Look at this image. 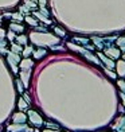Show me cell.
<instances>
[{
    "instance_id": "obj_1",
    "label": "cell",
    "mask_w": 125,
    "mask_h": 132,
    "mask_svg": "<svg viewBox=\"0 0 125 132\" xmlns=\"http://www.w3.org/2000/svg\"><path fill=\"white\" fill-rule=\"evenodd\" d=\"M28 116H30V120H31V123L32 124H35V125H40L42 123V117L39 116V113H37V112H34V111H30L28 112Z\"/></svg>"
},
{
    "instance_id": "obj_2",
    "label": "cell",
    "mask_w": 125,
    "mask_h": 132,
    "mask_svg": "<svg viewBox=\"0 0 125 132\" xmlns=\"http://www.w3.org/2000/svg\"><path fill=\"white\" fill-rule=\"evenodd\" d=\"M105 54L108 57H110V58L118 59V58H120V55H121V51L118 50V49H114V47H109V49L105 50Z\"/></svg>"
},
{
    "instance_id": "obj_3",
    "label": "cell",
    "mask_w": 125,
    "mask_h": 132,
    "mask_svg": "<svg viewBox=\"0 0 125 132\" xmlns=\"http://www.w3.org/2000/svg\"><path fill=\"white\" fill-rule=\"evenodd\" d=\"M98 57H100L101 61H102V62L106 65V69H114V66H116V65H114V62H113L110 58H108L106 55H104L102 53H98Z\"/></svg>"
},
{
    "instance_id": "obj_4",
    "label": "cell",
    "mask_w": 125,
    "mask_h": 132,
    "mask_svg": "<svg viewBox=\"0 0 125 132\" xmlns=\"http://www.w3.org/2000/svg\"><path fill=\"white\" fill-rule=\"evenodd\" d=\"M116 68H117V71H118V76L124 77L125 76V61L124 59H120V61L116 63Z\"/></svg>"
},
{
    "instance_id": "obj_5",
    "label": "cell",
    "mask_w": 125,
    "mask_h": 132,
    "mask_svg": "<svg viewBox=\"0 0 125 132\" xmlns=\"http://www.w3.org/2000/svg\"><path fill=\"white\" fill-rule=\"evenodd\" d=\"M19 63H20V68H22V69H24V70L31 69V68H32V65H34V62L31 61V59H28V58H24V59H23V61H20Z\"/></svg>"
},
{
    "instance_id": "obj_6",
    "label": "cell",
    "mask_w": 125,
    "mask_h": 132,
    "mask_svg": "<svg viewBox=\"0 0 125 132\" xmlns=\"http://www.w3.org/2000/svg\"><path fill=\"white\" fill-rule=\"evenodd\" d=\"M10 28H11V31H16V32H23L24 31V27L20 26V24H16V23H11L10 24Z\"/></svg>"
},
{
    "instance_id": "obj_7",
    "label": "cell",
    "mask_w": 125,
    "mask_h": 132,
    "mask_svg": "<svg viewBox=\"0 0 125 132\" xmlns=\"http://www.w3.org/2000/svg\"><path fill=\"white\" fill-rule=\"evenodd\" d=\"M32 54H34V58L35 59H40V58H43L46 55V50L44 49H39L37 51H32Z\"/></svg>"
},
{
    "instance_id": "obj_8",
    "label": "cell",
    "mask_w": 125,
    "mask_h": 132,
    "mask_svg": "<svg viewBox=\"0 0 125 132\" xmlns=\"http://www.w3.org/2000/svg\"><path fill=\"white\" fill-rule=\"evenodd\" d=\"M14 121L16 123H24L26 121V116L23 113H15L14 115Z\"/></svg>"
},
{
    "instance_id": "obj_9",
    "label": "cell",
    "mask_w": 125,
    "mask_h": 132,
    "mask_svg": "<svg viewBox=\"0 0 125 132\" xmlns=\"http://www.w3.org/2000/svg\"><path fill=\"white\" fill-rule=\"evenodd\" d=\"M34 15L37 16L38 19H40L42 22H44L46 24H50V23H51V20H50V19H47V16H44V15H42L40 12H34Z\"/></svg>"
},
{
    "instance_id": "obj_10",
    "label": "cell",
    "mask_w": 125,
    "mask_h": 132,
    "mask_svg": "<svg viewBox=\"0 0 125 132\" xmlns=\"http://www.w3.org/2000/svg\"><path fill=\"white\" fill-rule=\"evenodd\" d=\"M22 80H23V82H24V85L27 86L28 85V80H30V71H23L22 73Z\"/></svg>"
},
{
    "instance_id": "obj_11",
    "label": "cell",
    "mask_w": 125,
    "mask_h": 132,
    "mask_svg": "<svg viewBox=\"0 0 125 132\" xmlns=\"http://www.w3.org/2000/svg\"><path fill=\"white\" fill-rule=\"evenodd\" d=\"M32 51H34V50H32V46H27L26 49L23 50V55H24V58H28V57L32 54Z\"/></svg>"
},
{
    "instance_id": "obj_12",
    "label": "cell",
    "mask_w": 125,
    "mask_h": 132,
    "mask_svg": "<svg viewBox=\"0 0 125 132\" xmlns=\"http://www.w3.org/2000/svg\"><path fill=\"white\" fill-rule=\"evenodd\" d=\"M16 42L19 45H26L27 43V37L26 35H19V37H16Z\"/></svg>"
},
{
    "instance_id": "obj_13",
    "label": "cell",
    "mask_w": 125,
    "mask_h": 132,
    "mask_svg": "<svg viewBox=\"0 0 125 132\" xmlns=\"http://www.w3.org/2000/svg\"><path fill=\"white\" fill-rule=\"evenodd\" d=\"M26 22L28 23L30 26H37V24H38V22L35 20V19H32L31 16H26Z\"/></svg>"
},
{
    "instance_id": "obj_14",
    "label": "cell",
    "mask_w": 125,
    "mask_h": 132,
    "mask_svg": "<svg viewBox=\"0 0 125 132\" xmlns=\"http://www.w3.org/2000/svg\"><path fill=\"white\" fill-rule=\"evenodd\" d=\"M11 50H12V53H20L22 51V47H20V45H11Z\"/></svg>"
},
{
    "instance_id": "obj_15",
    "label": "cell",
    "mask_w": 125,
    "mask_h": 132,
    "mask_svg": "<svg viewBox=\"0 0 125 132\" xmlns=\"http://www.w3.org/2000/svg\"><path fill=\"white\" fill-rule=\"evenodd\" d=\"M19 109H22V111L27 109V103H24V100H23V98L19 100Z\"/></svg>"
},
{
    "instance_id": "obj_16",
    "label": "cell",
    "mask_w": 125,
    "mask_h": 132,
    "mask_svg": "<svg viewBox=\"0 0 125 132\" xmlns=\"http://www.w3.org/2000/svg\"><path fill=\"white\" fill-rule=\"evenodd\" d=\"M117 85H118V88L121 89V92H124V93H125V81L118 80V81H117Z\"/></svg>"
},
{
    "instance_id": "obj_17",
    "label": "cell",
    "mask_w": 125,
    "mask_h": 132,
    "mask_svg": "<svg viewBox=\"0 0 125 132\" xmlns=\"http://www.w3.org/2000/svg\"><path fill=\"white\" fill-rule=\"evenodd\" d=\"M85 57H86V58H89V59H90V61H94V62H96L97 65H100V61H98L97 58H94V57L90 53H86V54H85Z\"/></svg>"
},
{
    "instance_id": "obj_18",
    "label": "cell",
    "mask_w": 125,
    "mask_h": 132,
    "mask_svg": "<svg viewBox=\"0 0 125 132\" xmlns=\"http://www.w3.org/2000/svg\"><path fill=\"white\" fill-rule=\"evenodd\" d=\"M24 4L27 5L28 8H37V4L32 3V2H30V0H24Z\"/></svg>"
},
{
    "instance_id": "obj_19",
    "label": "cell",
    "mask_w": 125,
    "mask_h": 132,
    "mask_svg": "<svg viewBox=\"0 0 125 132\" xmlns=\"http://www.w3.org/2000/svg\"><path fill=\"white\" fill-rule=\"evenodd\" d=\"M54 31H55V32L59 35V37H65V35H66V32H65L62 28H58V27H55V28H54Z\"/></svg>"
},
{
    "instance_id": "obj_20",
    "label": "cell",
    "mask_w": 125,
    "mask_h": 132,
    "mask_svg": "<svg viewBox=\"0 0 125 132\" xmlns=\"http://www.w3.org/2000/svg\"><path fill=\"white\" fill-rule=\"evenodd\" d=\"M105 71H106V74H108L112 80H114L116 77H117V74H116V73H113V71H110V69H105Z\"/></svg>"
},
{
    "instance_id": "obj_21",
    "label": "cell",
    "mask_w": 125,
    "mask_h": 132,
    "mask_svg": "<svg viewBox=\"0 0 125 132\" xmlns=\"http://www.w3.org/2000/svg\"><path fill=\"white\" fill-rule=\"evenodd\" d=\"M75 40L81 42V45H87L89 43V39H86V38H75Z\"/></svg>"
},
{
    "instance_id": "obj_22",
    "label": "cell",
    "mask_w": 125,
    "mask_h": 132,
    "mask_svg": "<svg viewBox=\"0 0 125 132\" xmlns=\"http://www.w3.org/2000/svg\"><path fill=\"white\" fill-rule=\"evenodd\" d=\"M117 46L124 47V46H125V38H118V39H117Z\"/></svg>"
},
{
    "instance_id": "obj_23",
    "label": "cell",
    "mask_w": 125,
    "mask_h": 132,
    "mask_svg": "<svg viewBox=\"0 0 125 132\" xmlns=\"http://www.w3.org/2000/svg\"><path fill=\"white\" fill-rule=\"evenodd\" d=\"M19 10H20L22 14H28V15H30V8H28V7H23V5H22Z\"/></svg>"
},
{
    "instance_id": "obj_24",
    "label": "cell",
    "mask_w": 125,
    "mask_h": 132,
    "mask_svg": "<svg viewBox=\"0 0 125 132\" xmlns=\"http://www.w3.org/2000/svg\"><path fill=\"white\" fill-rule=\"evenodd\" d=\"M11 16H12L14 19H16V20H23V16H22L20 14H12Z\"/></svg>"
},
{
    "instance_id": "obj_25",
    "label": "cell",
    "mask_w": 125,
    "mask_h": 132,
    "mask_svg": "<svg viewBox=\"0 0 125 132\" xmlns=\"http://www.w3.org/2000/svg\"><path fill=\"white\" fill-rule=\"evenodd\" d=\"M40 14L44 15V16H49V11H47L44 7H40Z\"/></svg>"
},
{
    "instance_id": "obj_26",
    "label": "cell",
    "mask_w": 125,
    "mask_h": 132,
    "mask_svg": "<svg viewBox=\"0 0 125 132\" xmlns=\"http://www.w3.org/2000/svg\"><path fill=\"white\" fill-rule=\"evenodd\" d=\"M4 37H5V31H4V30H2V28H0V40H2Z\"/></svg>"
},
{
    "instance_id": "obj_27",
    "label": "cell",
    "mask_w": 125,
    "mask_h": 132,
    "mask_svg": "<svg viewBox=\"0 0 125 132\" xmlns=\"http://www.w3.org/2000/svg\"><path fill=\"white\" fill-rule=\"evenodd\" d=\"M16 84H17V89H19V92H23V86H22V84H20L19 81H16Z\"/></svg>"
},
{
    "instance_id": "obj_28",
    "label": "cell",
    "mask_w": 125,
    "mask_h": 132,
    "mask_svg": "<svg viewBox=\"0 0 125 132\" xmlns=\"http://www.w3.org/2000/svg\"><path fill=\"white\" fill-rule=\"evenodd\" d=\"M120 96H121V100H122V104L125 105V93H124V92H121V93H120Z\"/></svg>"
},
{
    "instance_id": "obj_29",
    "label": "cell",
    "mask_w": 125,
    "mask_h": 132,
    "mask_svg": "<svg viewBox=\"0 0 125 132\" xmlns=\"http://www.w3.org/2000/svg\"><path fill=\"white\" fill-rule=\"evenodd\" d=\"M8 38H10V39H11V40H12V39H14V38H15V34H14V32H12V31H11V32H8Z\"/></svg>"
},
{
    "instance_id": "obj_30",
    "label": "cell",
    "mask_w": 125,
    "mask_h": 132,
    "mask_svg": "<svg viewBox=\"0 0 125 132\" xmlns=\"http://www.w3.org/2000/svg\"><path fill=\"white\" fill-rule=\"evenodd\" d=\"M39 5H40V7H44V5H46V0H39Z\"/></svg>"
},
{
    "instance_id": "obj_31",
    "label": "cell",
    "mask_w": 125,
    "mask_h": 132,
    "mask_svg": "<svg viewBox=\"0 0 125 132\" xmlns=\"http://www.w3.org/2000/svg\"><path fill=\"white\" fill-rule=\"evenodd\" d=\"M46 125H47V127H52V128H58V125H54V124H50V123H47Z\"/></svg>"
},
{
    "instance_id": "obj_32",
    "label": "cell",
    "mask_w": 125,
    "mask_h": 132,
    "mask_svg": "<svg viewBox=\"0 0 125 132\" xmlns=\"http://www.w3.org/2000/svg\"><path fill=\"white\" fill-rule=\"evenodd\" d=\"M122 59H124V61H125V54H122Z\"/></svg>"
},
{
    "instance_id": "obj_33",
    "label": "cell",
    "mask_w": 125,
    "mask_h": 132,
    "mask_svg": "<svg viewBox=\"0 0 125 132\" xmlns=\"http://www.w3.org/2000/svg\"><path fill=\"white\" fill-rule=\"evenodd\" d=\"M46 132H58V131H46Z\"/></svg>"
}]
</instances>
